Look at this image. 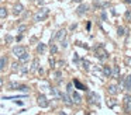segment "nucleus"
<instances>
[{
  "instance_id": "32",
  "label": "nucleus",
  "mask_w": 131,
  "mask_h": 115,
  "mask_svg": "<svg viewBox=\"0 0 131 115\" xmlns=\"http://www.w3.org/2000/svg\"><path fill=\"white\" fill-rule=\"evenodd\" d=\"M6 42H13V36L7 35V36H6Z\"/></svg>"
},
{
  "instance_id": "39",
  "label": "nucleus",
  "mask_w": 131,
  "mask_h": 115,
  "mask_svg": "<svg viewBox=\"0 0 131 115\" xmlns=\"http://www.w3.org/2000/svg\"><path fill=\"white\" fill-rule=\"evenodd\" d=\"M59 115H68V114H63V112H61V114Z\"/></svg>"
},
{
  "instance_id": "14",
  "label": "nucleus",
  "mask_w": 131,
  "mask_h": 115,
  "mask_svg": "<svg viewBox=\"0 0 131 115\" xmlns=\"http://www.w3.org/2000/svg\"><path fill=\"white\" fill-rule=\"evenodd\" d=\"M40 69V62H38V59H34V60H32V65H31V72L34 73V72H37V70Z\"/></svg>"
},
{
  "instance_id": "3",
  "label": "nucleus",
  "mask_w": 131,
  "mask_h": 115,
  "mask_svg": "<svg viewBox=\"0 0 131 115\" xmlns=\"http://www.w3.org/2000/svg\"><path fill=\"white\" fill-rule=\"evenodd\" d=\"M37 103H38V105H40L41 108H47V107L49 105V101H48V98H47L44 94H40V95H38V98H37Z\"/></svg>"
},
{
  "instance_id": "28",
  "label": "nucleus",
  "mask_w": 131,
  "mask_h": 115,
  "mask_svg": "<svg viewBox=\"0 0 131 115\" xmlns=\"http://www.w3.org/2000/svg\"><path fill=\"white\" fill-rule=\"evenodd\" d=\"M18 72H21L23 74H26V73L28 72V67L27 66H20V70H18Z\"/></svg>"
},
{
  "instance_id": "5",
  "label": "nucleus",
  "mask_w": 131,
  "mask_h": 115,
  "mask_svg": "<svg viewBox=\"0 0 131 115\" xmlns=\"http://www.w3.org/2000/svg\"><path fill=\"white\" fill-rule=\"evenodd\" d=\"M107 93L111 95H117L120 93V86H116V84H111V86H108L107 88Z\"/></svg>"
},
{
  "instance_id": "19",
  "label": "nucleus",
  "mask_w": 131,
  "mask_h": 115,
  "mask_svg": "<svg viewBox=\"0 0 131 115\" xmlns=\"http://www.w3.org/2000/svg\"><path fill=\"white\" fill-rule=\"evenodd\" d=\"M17 87H18V83L12 81V83H9V86H7V90H17Z\"/></svg>"
},
{
  "instance_id": "15",
  "label": "nucleus",
  "mask_w": 131,
  "mask_h": 115,
  "mask_svg": "<svg viewBox=\"0 0 131 115\" xmlns=\"http://www.w3.org/2000/svg\"><path fill=\"white\" fill-rule=\"evenodd\" d=\"M61 98L63 100V103H65L66 105H72V104H73V103H72V100H71V97H69L68 94H61Z\"/></svg>"
},
{
  "instance_id": "36",
  "label": "nucleus",
  "mask_w": 131,
  "mask_h": 115,
  "mask_svg": "<svg viewBox=\"0 0 131 115\" xmlns=\"http://www.w3.org/2000/svg\"><path fill=\"white\" fill-rule=\"evenodd\" d=\"M125 63H127V65H131V58H127V59H125Z\"/></svg>"
},
{
  "instance_id": "10",
  "label": "nucleus",
  "mask_w": 131,
  "mask_h": 115,
  "mask_svg": "<svg viewBox=\"0 0 131 115\" xmlns=\"http://www.w3.org/2000/svg\"><path fill=\"white\" fill-rule=\"evenodd\" d=\"M65 36H66V30H59L57 32V35H55V39L57 41H63Z\"/></svg>"
},
{
  "instance_id": "17",
  "label": "nucleus",
  "mask_w": 131,
  "mask_h": 115,
  "mask_svg": "<svg viewBox=\"0 0 131 115\" xmlns=\"http://www.w3.org/2000/svg\"><path fill=\"white\" fill-rule=\"evenodd\" d=\"M7 8L6 7H0V18H6L7 17Z\"/></svg>"
},
{
  "instance_id": "37",
  "label": "nucleus",
  "mask_w": 131,
  "mask_h": 115,
  "mask_svg": "<svg viewBox=\"0 0 131 115\" xmlns=\"http://www.w3.org/2000/svg\"><path fill=\"white\" fill-rule=\"evenodd\" d=\"M3 83H4V81H3V79L0 77V88H2V86H3Z\"/></svg>"
},
{
  "instance_id": "30",
  "label": "nucleus",
  "mask_w": 131,
  "mask_h": 115,
  "mask_svg": "<svg viewBox=\"0 0 131 115\" xmlns=\"http://www.w3.org/2000/svg\"><path fill=\"white\" fill-rule=\"evenodd\" d=\"M57 52H58V48L55 46V45H51V53H52V55H55Z\"/></svg>"
},
{
  "instance_id": "35",
  "label": "nucleus",
  "mask_w": 131,
  "mask_h": 115,
  "mask_svg": "<svg viewBox=\"0 0 131 115\" xmlns=\"http://www.w3.org/2000/svg\"><path fill=\"white\" fill-rule=\"evenodd\" d=\"M61 42H62V46H63V48L68 46V42H66V41H61Z\"/></svg>"
},
{
  "instance_id": "2",
  "label": "nucleus",
  "mask_w": 131,
  "mask_h": 115,
  "mask_svg": "<svg viewBox=\"0 0 131 115\" xmlns=\"http://www.w3.org/2000/svg\"><path fill=\"white\" fill-rule=\"evenodd\" d=\"M94 53H96V58H99L100 60H104V59L108 56L107 50H106L103 46H99V48H96V50H94Z\"/></svg>"
},
{
  "instance_id": "9",
  "label": "nucleus",
  "mask_w": 131,
  "mask_h": 115,
  "mask_svg": "<svg viewBox=\"0 0 131 115\" xmlns=\"http://www.w3.org/2000/svg\"><path fill=\"white\" fill-rule=\"evenodd\" d=\"M94 6L99 8H106L108 6V2L107 0H94Z\"/></svg>"
},
{
  "instance_id": "26",
  "label": "nucleus",
  "mask_w": 131,
  "mask_h": 115,
  "mask_svg": "<svg viewBox=\"0 0 131 115\" xmlns=\"http://www.w3.org/2000/svg\"><path fill=\"white\" fill-rule=\"evenodd\" d=\"M117 34H118L120 36H123L125 34V30H124V27H118V30H117Z\"/></svg>"
},
{
  "instance_id": "33",
  "label": "nucleus",
  "mask_w": 131,
  "mask_h": 115,
  "mask_svg": "<svg viewBox=\"0 0 131 115\" xmlns=\"http://www.w3.org/2000/svg\"><path fill=\"white\" fill-rule=\"evenodd\" d=\"M44 2H45V0H35V3H37L38 6H41V4H44Z\"/></svg>"
},
{
  "instance_id": "8",
  "label": "nucleus",
  "mask_w": 131,
  "mask_h": 115,
  "mask_svg": "<svg viewBox=\"0 0 131 115\" xmlns=\"http://www.w3.org/2000/svg\"><path fill=\"white\" fill-rule=\"evenodd\" d=\"M23 10H24L23 4H21V3H17V4L13 7V14H14V16H20V14L23 13Z\"/></svg>"
},
{
  "instance_id": "18",
  "label": "nucleus",
  "mask_w": 131,
  "mask_h": 115,
  "mask_svg": "<svg viewBox=\"0 0 131 115\" xmlns=\"http://www.w3.org/2000/svg\"><path fill=\"white\" fill-rule=\"evenodd\" d=\"M45 49H47L45 44H38V46H37V52L38 53H44V52H45Z\"/></svg>"
},
{
  "instance_id": "20",
  "label": "nucleus",
  "mask_w": 131,
  "mask_h": 115,
  "mask_svg": "<svg viewBox=\"0 0 131 115\" xmlns=\"http://www.w3.org/2000/svg\"><path fill=\"white\" fill-rule=\"evenodd\" d=\"M103 73H104V76L110 77V76H111V69L108 66H104V67H103Z\"/></svg>"
},
{
  "instance_id": "6",
  "label": "nucleus",
  "mask_w": 131,
  "mask_h": 115,
  "mask_svg": "<svg viewBox=\"0 0 131 115\" xmlns=\"http://www.w3.org/2000/svg\"><path fill=\"white\" fill-rule=\"evenodd\" d=\"M24 52H27L24 46H14V48H13V55H16L17 58H20Z\"/></svg>"
},
{
  "instance_id": "7",
  "label": "nucleus",
  "mask_w": 131,
  "mask_h": 115,
  "mask_svg": "<svg viewBox=\"0 0 131 115\" xmlns=\"http://www.w3.org/2000/svg\"><path fill=\"white\" fill-rule=\"evenodd\" d=\"M124 109L127 112H131V95H125L124 97Z\"/></svg>"
},
{
  "instance_id": "25",
  "label": "nucleus",
  "mask_w": 131,
  "mask_h": 115,
  "mask_svg": "<svg viewBox=\"0 0 131 115\" xmlns=\"http://www.w3.org/2000/svg\"><path fill=\"white\" fill-rule=\"evenodd\" d=\"M12 70H13V72H18V70H20V65H18V63H13L12 65Z\"/></svg>"
},
{
  "instance_id": "21",
  "label": "nucleus",
  "mask_w": 131,
  "mask_h": 115,
  "mask_svg": "<svg viewBox=\"0 0 131 115\" xmlns=\"http://www.w3.org/2000/svg\"><path fill=\"white\" fill-rule=\"evenodd\" d=\"M18 59H20V62H27V60L30 59V55H28L27 52H24V53H23V55H21Z\"/></svg>"
},
{
  "instance_id": "13",
  "label": "nucleus",
  "mask_w": 131,
  "mask_h": 115,
  "mask_svg": "<svg viewBox=\"0 0 131 115\" xmlns=\"http://www.w3.org/2000/svg\"><path fill=\"white\" fill-rule=\"evenodd\" d=\"M7 62H9L7 56H2V58H0V72H2V70H4V67L7 66Z\"/></svg>"
},
{
  "instance_id": "22",
  "label": "nucleus",
  "mask_w": 131,
  "mask_h": 115,
  "mask_svg": "<svg viewBox=\"0 0 131 115\" xmlns=\"http://www.w3.org/2000/svg\"><path fill=\"white\" fill-rule=\"evenodd\" d=\"M73 84H75V86H76V87H78V88H80V90H86V87H85V86H83V84H82V83H80V81H79V80H73Z\"/></svg>"
},
{
  "instance_id": "24",
  "label": "nucleus",
  "mask_w": 131,
  "mask_h": 115,
  "mask_svg": "<svg viewBox=\"0 0 131 115\" xmlns=\"http://www.w3.org/2000/svg\"><path fill=\"white\" fill-rule=\"evenodd\" d=\"M17 90H18V91H24V93H28V87H27V86H20V84H18V87H17Z\"/></svg>"
},
{
  "instance_id": "23",
  "label": "nucleus",
  "mask_w": 131,
  "mask_h": 115,
  "mask_svg": "<svg viewBox=\"0 0 131 115\" xmlns=\"http://www.w3.org/2000/svg\"><path fill=\"white\" fill-rule=\"evenodd\" d=\"M82 65H83V69H86V70L90 69V62L86 60V59H83V60H82Z\"/></svg>"
},
{
  "instance_id": "34",
  "label": "nucleus",
  "mask_w": 131,
  "mask_h": 115,
  "mask_svg": "<svg viewBox=\"0 0 131 115\" xmlns=\"http://www.w3.org/2000/svg\"><path fill=\"white\" fill-rule=\"evenodd\" d=\"M73 62H79V56L75 53V56H73Z\"/></svg>"
},
{
  "instance_id": "31",
  "label": "nucleus",
  "mask_w": 131,
  "mask_h": 115,
  "mask_svg": "<svg viewBox=\"0 0 131 115\" xmlns=\"http://www.w3.org/2000/svg\"><path fill=\"white\" fill-rule=\"evenodd\" d=\"M26 28H27L26 25H20V27H18V32H23V31L26 30Z\"/></svg>"
},
{
  "instance_id": "11",
  "label": "nucleus",
  "mask_w": 131,
  "mask_h": 115,
  "mask_svg": "<svg viewBox=\"0 0 131 115\" xmlns=\"http://www.w3.org/2000/svg\"><path fill=\"white\" fill-rule=\"evenodd\" d=\"M71 97H72V103L75 104H80V101H82V98H80V95L78 94V93H71Z\"/></svg>"
},
{
  "instance_id": "38",
  "label": "nucleus",
  "mask_w": 131,
  "mask_h": 115,
  "mask_svg": "<svg viewBox=\"0 0 131 115\" xmlns=\"http://www.w3.org/2000/svg\"><path fill=\"white\" fill-rule=\"evenodd\" d=\"M125 3H127V4H131V0H124Z\"/></svg>"
},
{
  "instance_id": "41",
  "label": "nucleus",
  "mask_w": 131,
  "mask_h": 115,
  "mask_svg": "<svg viewBox=\"0 0 131 115\" xmlns=\"http://www.w3.org/2000/svg\"><path fill=\"white\" fill-rule=\"evenodd\" d=\"M0 2H2V0H0Z\"/></svg>"
},
{
  "instance_id": "4",
  "label": "nucleus",
  "mask_w": 131,
  "mask_h": 115,
  "mask_svg": "<svg viewBox=\"0 0 131 115\" xmlns=\"http://www.w3.org/2000/svg\"><path fill=\"white\" fill-rule=\"evenodd\" d=\"M88 101L90 104H99V95H97V93L89 91L88 93Z\"/></svg>"
},
{
  "instance_id": "12",
  "label": "nucleus",
  "mask_w": 131,
  "mask_h": 115,
  "mask_svg": "<svg viewBox=\"0 0 131 115\" xmlns=\"http://www.w3.org/2000/svg\"><path fill=\"white\" fill-rule=\"evenodd\" d=\"M88 10H89V6H88V4H80L79 7H78V11H76V13L79 14V16H82V14H85Z\"/></svg>"
},
{
  "instance_id": "27",
  "label": "nucleus",
  "mask_w": 131,
  "mask_h": 115,
  "mask_svg": "<svg viewBox=\"0 0 131 115\" xmlns=\"http://www.w3.org/2000/svg\"><path fill=\"white\" fill-rule=\"evenodd\" d=\"M116 104H117V101L113 100V98H111V100H107V105H108V107H114Z\"/></svg>"
},
{
  "instance_id": "29",
  "label": "nucleus",
  "mask_w": 131,
  "mask_h": 115,
  "mask_svg": "<svg viewBox=\"0 0 131 115\" xmlns=\"http://www.w3.org/2000/svg\"><path fill=\"white\" fill-rule=\"evenodd\" d=\"M124 18L127 20V21L131 18V11H130V10H127V11H125V14H124Z\"/></svg>"
},
{
  "instance_id": "1",
  "label": "nucleus",
  "mask_w": 131,
  "mask_h": 115,
  "mask_svg": "<svg viewBox=\"0 0 131 115\" xmlns=\"http://www.w3.org/2000/svg\"><path fill=\"white\" fill-rule=\"evenodd\" d=\"M48 14H49V8L42 7L41 10L37 11V14L34 16V20H35V21H44V20L48 17Z\"/></svg>"
},
{
  "instance_id": "40",
  "label": "nucleus",
  "mask_w": 131,
  "mask_h": 115,
  "mask_svg": "<svg viewBox=\"0 0 131 115\" xmlns=\"http://www.w3.org/2000/svg\"><path fill=\"white\" fill-rule=\"evenodd\" d=\"M73 2H82V0H73Z\"/></svg>"
},
{
  "instance_id": "16",
  "label": "nucleus",
  "mask_w": 131,
  "mask_h": 115,
  "mask_svg": "<svg viewBox=\"0 0 131 115\" xmlns=\"http://www.w3.org/2000/svg\"><path fill=\"white\" fill-rule=\"evenodd\" d=\"M111 76H113V77H116V79H118V77H120V69H118V66H114V67H113Z\"/></svg>"
}]
</instances>
